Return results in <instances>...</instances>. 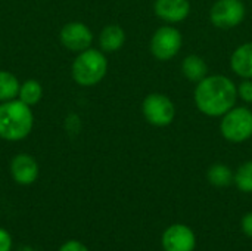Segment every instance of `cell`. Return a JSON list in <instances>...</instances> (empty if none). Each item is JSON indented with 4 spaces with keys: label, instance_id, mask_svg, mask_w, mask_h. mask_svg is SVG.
<instances>
[{
    "label": "cell",
    "instance_id": "obj_1",
    "mask_svg": "<svg viewBox=\"0 0 252 251\" xmlns=\"http://www.w3.org/2000/svg\"><path fill=\"white\" fill-rule=\"evenodd\" d=\"M193 102L207 117H223L238 102L236 83L224 74H208L195 84Z\"/></svg>",
    "mask_w": 252,
    "mask_h": 251
},
{
    "label": "cell",
    "instance_id": "obj_2",
    "mask_svg": "<svg viewBox=\"0 0 252 251\" xmlns=\"http://www.w3.org/2000/svg\"><path fill=\"white\" fill-rule=\"evenodd\" d=\"M34 126L31 107L21 99H12L0 104V138L16 142L25 139Z\"/></svg>",
    "mask_w": 252,
    "mask_h": 251
},
{
    "label": "cell",
    "instance_id": "obj_3",
    "mask_svg": "<svg viewBox=\"0 0 252 251\" xmlns=\"http://www.w3.org/2000/svg\"><path fill=\"white\" fill-rule=\"evenodd\" d=\"M108 72V59L100 49H87L77 55L72 62L71 74L77 84L92 87L99 84Z\"/></svg>",
    "mask_w": 252,
    "mask_h": 251
},
{
    "label": "cell",
    "instance_id": "obj_4",
    "mask_svg": "<svg viewBox=\"0 0 252 251\" xmlns=\"http://www.w3.org/2000/svg\"><path fill=\"white\" fill-rule=\"evenodd\" d=\"M220 118V133L227 142L244 143L252 138V109L247 105H235Z\"/></svg>",
    "mask_w": 252,
    "mask_h": 251
},
{
    "label": "cell",
    "instance_id": "obj_5",
    "mask_svg": "<svg viewBox=\"0 0 252 251\" xmlns=\"http://www.w3.org/2000/svg\"><path fill=\"white\" fill-rule=\"evenodd\" d=\"M183 46V36L179 28L171 24L157 28L151 37L149 49L157 61L167 62L179 55Z\"/></svg>",
    "mask_w": 252,
    "mask_h": 251
},
{
    "label": "cell",
    "instance_id": "obj_6",
    "mask_svg": "<svg viewBox=\"0 0 252 251\" xmlns=\"http://www.w3.org/2000/svg\"><path fill=\"white\" fill-rule=\"evenodd\" d=\"M142 115L154 127H167L176 118V105L167 95L154 92L145 96Z\"/></svg>",
    "mask_w": 252,
    "mask_h": 251
},
{
    "label": "cell",
    "instance_id": "obj_7",
    "mask_svg": "<svg viewBox=\"0 0 252 251\" xmlns=\"http://www.w3.org/2000/svg\"><path fill=\"white\" fill-rule=\"evenodd\" d=\"M247 6L242 0H216L210 9V22L220 30H232L244 22Z\"/></svg>",
    "mask_w": 252,
    "mask_h": 251
},
{
    "label": "cell",
    "instance_id": "obj_8",
    "mask_svg": "<svg viewBox=\"0 0 252 251\" xmlns=\"http://www.w3.org/2000/svg\"><path fill=\"white\" fill-rule=\"evenodd\" d=\"M61 43L65 49L80 53L83 50H87L93 44V33L84 22H68L62 27L59 34Z\"/></svg>",
    "mask_w": 252,
    "mask_h": 251
},
{
    "label": "cell",
    "instance_id": "obj_9",
    "mask_svg": "<svg viewBox=\"0 0 252 251\" xmlns=\"http://www.w3.org/2000/svg\"><path fill=\"white\" fill-rule=\"evenodd\" d=\"M196 237L186 225H171L162 234V247L165 251H193Z\"/></svg>",
    "mask_w": 252,
    "mask_h": 251
},
{
    "label": "cell",
    "instance_id": "obj_10",
    "mask_svg": "<svg viewBox=\"0 0 252 251\" xmlns=\"http://www.w3.org/2000/svg\"><path fill=\"white\" fill-rule=\"evenodd\" d=\"M154 13L165 24H180L190 15L189 0H154Z\"/></svg>",
    "mask_w": 252,
    "mask_h": 251
},
{
    "label": "cell",
    "instance_id": "obj_11",
    "mask_svg": "<svg viewBox=\"0 0 252 251\" xmlns=\"http://www.w3.org/2000/svg\"><path fill=\"white\" fill-rule=\"evenodd\" d=\"M10 175L18 185H31L38 178V164L30 154H18L10 161Z\"/></svg>",
    "mask_w": 252,
    "mask_h": 251
},
{
    "label": "cell",
    "instance_id": "obj_12",
    "mask_svg": "<svg viewBox=\"0 0 252 251\" xmlns=\"http://www.w3.org/2000/svg\"><path fill=\"white\" fill-rule=\"evenodd\" d=\"M230 68L241 78H252V41L239 44L230 55Z\"/></svg>",
    "mask_w": 252,
    "mask_h": 251
},
{
    "label": "cell",
    "instance_id": "obj_13",
    "mask_svg": "<svg viewBox=\"0 0 252 251\" xmlns=\"http://www.w3.org/2000/svg\"><path fill=\"white\" fill-rule=\"evenodd\" d=\"M126 43V31L117 24H109L99 34V47L105 53L118 52Z\"/></svg>",
    "mask_w": 252,
    "mask_h": 251
},
{
    "label": "cell",
    "instance_id": "obj_14",
    "mask_svg": "<svg viewBox=\"0 0 252 251\" xmlns=\"http://www.w3.org/2000/svg\"><path fill=\"white\" fill-rule=\"evenodd\" d=\"M180 70H182L183 77L195 84L208 75V65L205 62V59L196 53H190V55L185 56L182 61Z\"/></svg>",
    "mask_w": 252,
    "mask_h": 251
},
{
    "label": "cell",
    "instance_id": "obj_15",
    "mask_svg": "<svg viewBox=\"0 0 252 251\" xmlns=\"http://www.w3.org/2000/svg\"><path fill=\"white\" fill-rule=\"evenodd\" d=\"M235 173L230 170L229 166L221 164V163H216L213 164L208 172H207V179L208 182L216 186V188H226L233 182Z\"/></svg>",
    "mask_w": 252,
    "mask_h": 251
},
{
    "label": "cell",
    "instance_id": "obj_16",
    "mask_svg": "<svg viewBox=\"0 0 252 251\" xmlns=\"http://www.w3.org/2000/svg\"><path fill=\"white\" fill-rule=\"evenodd\" d=\"M21 83L18 78L4 70H0V102H7L18 98Z\"/></svg>",
    "mask_w": 252,
    "mask_h": 251
},
{
    "label": "cell",
    "instance_id": "obj_17",
    "mask_svg": "<svg viewBox=\"0 0 252 251\" xmlns=\"http://www.w3.org/2000/svg\"><path fill=\"white\" fill-rule=\"evenodd\" d=\"M43 96V87L37 80H27L21 84L19 87V93H18V99H21L24 104L32 107L35 104L40 102Z\"/></svg>",
    "mask_w": 252,
    "mask_h": 251
},
{
    "label": "cell",
    "instance_id": "obj_18",
    "mask_svg": "<svg viewBox=\"0 0 252 251\" xmlns=\"http://www.w3.org/2000/svg\"><path fill=\"white\" fill-rule=\"evenodd\" d=\"M233 182L236 185V188L241 192L245 194H251L252 192V160L245 161L244 164H241L238 167V170L235 172V178Z\"/></svg>",
    "mask_w": 252,
    "mask_h": 251
},
{
    "label": "cell",
    "instance_id": "obj_19",
    "mask_svg": "<svg viewBox=\"0 0 252 251\" xmlns=\"http://www.w3.org/2000/svg\"><path fill=\"white\" fill-rule=\"evenodd\" d=\"M238 89V99L244 101L245 104H252V78H242L239 84H236Z\"/></svg>",
    "mask_w": 252,
    "mask_h": 251
},
{
    "label": "cell",
    "instance_id": "obj_20",
    "mask_svg": "<svg viewBox=\"0 0 252 251\" xmlns=\"http://www.w3.org/2000/svg\"><path fill=\"white\" fill-rule=\"evenodd\" d=\"M58 251H89V249L78 240H69L63 243Z\"/></svg>",
    "mask_w": 252,
    "mask_h": 251
},
{
    "label": "cell",
    "instance_id": "obj_21",
    "mask_svg": "<svg viewBox=\"0 0 252 251\" xmlns=\"http://www.w3.org/2000/svg\"><path fill=\"white\" fill-rule=\"evenodd\" d=\"M12 246L13 241L10 234L4 228H0V251H12Z\"/></svg>",
    "mask_w": 252,
    "mask_h": 251
},
{
    "label": "cell",
    "instance_id": "obj_22",
    "mask_svg": "<svg viewBox=\"0 0 252 251\" xmlns=\"http://www.w3.org/2000/svg\"><path fill=\"white\" fill-rule=\"evenodd\" d=\"M242 231L245 232L247 237L252 238V212L245 215V217L242 219Z\"/></svg>",
    "mask_w": 252,
    "mask_h": 251
}]
</instances>
